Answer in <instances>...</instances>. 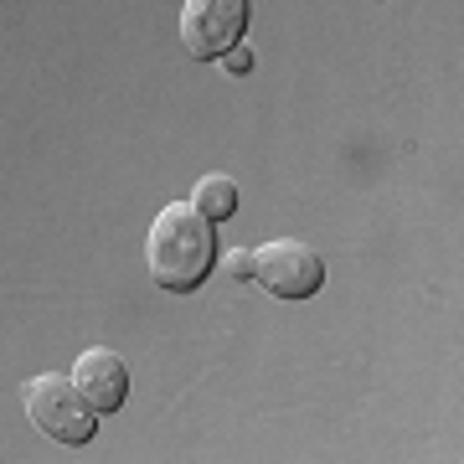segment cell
<instances>
[{
    "mask_svg": "<svg viewBox=\"0 0 464 464\" xmlns=\"http://www.w3.org/2000/svg\"><path fill=\"white\" fill-rule=\"evenodd\" d=\"M253 0H186L181 5V42L197 63H212L248 36Z\"/></svg>",
    "mask_w": 464,
    "mask_h": 464,
    "instance_id": "obj_3",
    "label": "cell"
},
{
    "mask_svg": "<svg viewBox=\"0 0 464 464\" xmlns=\"http://www.w3.org/2000/svg\"><path fill=\"white\" fill-rule=\"evenodd\" d=\"M145 258H150V279L160 289L191 295L217 268V222H207L191 201H176L150 222Z\"/></svg>",
    "mask_w": 464,
    "mask_h": 464,
    "instance_id": "obj_1",
    "label": "cell"
},
{
    "mask_svg": "<svg viewBox=\"0 0 464 464\" xmlns=\"http://www.w3.org/2000/svg\"><path fill=\"white\" fill-rule=\"evenodd\" d=\"M191 207H197L207 222H227L237 212V181L232 176H201L197 191H191Z\"/></svg>",
    "mask_w": 464,
    "mask_h": 464,
    "instance_id": "obj_6",
    "label": "cell"
},
{
    "mask_svg": "<svg viewBox=\"0 0 464 464\" xmlns=\"http://www.w3.org/2000/svg\"><path fill=\"white\" fill-rule=\"evenodd\" d=\"M222 63H227V72H253V52L237 42V47H227L222 52Z\"/></svg>",
    "mask_w": 464,
    "mask_h": 464,
    "instance_id": "obj_7",
    "label": "cell"
},
{
    "mask_svg": "<svg viewBox=\"0 0 464 464\" xmlns=\"http://www.w3.org/2000/svg\"><path fill=\"white\" fill-rule=\"evenodd\" d=\"M227 274H232V279H253V253H248V248L232 253V258H227Z\"/></svg>",
    "mask_w": 464,
    "mask_h": 464,
    "instance_id": "obj_8",
    "label": "cell"
},
{
    "mask_svg": "<svg viewBox=\"0 0 464 464\" xmlns=\"http://www.w3.org/2000/svg\"><path fill=\"white\" fill-rule=\"evenodd\" d=\"M21 398H26V418H32L47 439H57V444L78 449L99 433V413L88 408V398L78 392L72 377H36V382H26Z\"/></svg>",
    "mask_w": 464,
    "mask_h": 464,
    "instance_id": "obj_2",
    "label": "cell"
},
{
    "mask_svg": "<svg viewBox=\"0 0 464 464\" xmlns=\"http://www.w3.org/2000/svg\"><path fill=\"white\" fill-rule=\"evenodd\" d=\"M72 382H78V392L88 398V408L93 413H119L124 408V398H130V366H124V356L119 351H83L78 356V366H72Z\"/></svg>",
    "mask_w": 464,
    "mask_h": 464,
    "instance_id": "obj_5",
    "label": "cell"
},
{
    "mask_svg": "<svg viewBox=\"0 0 464 464\" xmlns=\"http://www.w3.org/2000/svg\"><path fill=\"white\" fill-rule=\"evenodd\" d=\"M253 279L264 284L274 299H310L325 284V264H320V253L310 243L279 237V243H264L253 253Z\"/></svg>",
    "mask_w": 464,
    "mask_h": 464,
    "instance_id": "obj_4",
    "label": "cell"
}]
</instances>
